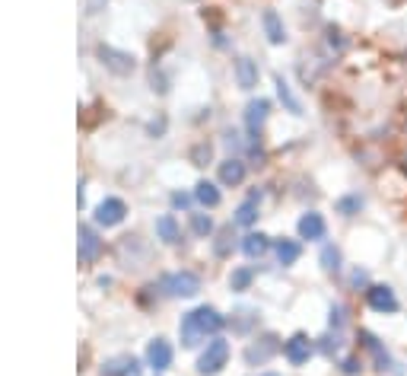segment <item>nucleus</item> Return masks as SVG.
<instances>
[{
    "mask_svg": "<svg viewBox=\"0 0 407 376\" xmlns=\"http://www.w3.org/2000/svg\"><path fill=\"white\" fill-rule=\"evenodd\" d=\"M220 328H223V316L216 313V309L198 307V309H191V313L181 319V325H179L181 344H185V348H194V344H200L207 335H216Z\"/></svg>",
    "mask_w": 407,
    "mask_h": 376,
    "instance_id": "1",
    "label": "nucleus"
},
{
    "mask_svg": "<svg viewBox=\"0 0 407 376\" xmlns=\"http://www.w3.org/2000/svg\"><path fill=\"white\" fill-rule=\"evenodd\" d=\"M226 361H229V342H223V338H214V342L207 344V351L200 354L198 373L214 376V373H220V370L226 367Z\"/></svg>",
    "mask_w": 407,
    "mask_h": 376,
    "instance_id": "2",
    "label": "nucleus"
},
{
    "mask_svg": "<svg viewBox=\"0 0 407 376\" xmlns=\"http://www.w3.org/2000/svg\"><path fill=\"white\" fill-rule=\"evenodd\" d=\"M277 351H280V338H277V335H261L258 342H251L249 348H245V363H249V367H261V363H268Z\"/></svg>",
    "mask_w": 407,
    "mask_h": 376,
    "instance_id": "3",
    "label": "nucleus"
},
{
    "mask_svg": "<svg viewBox=\"0 0 407 376\" xmlns=\"http://www.w3.org/2000/svg\"><path fill=\"white\" fill-rule=\"evenodd\" d=\"M163 290H166L169 297H194V293L200 290V278L191 271H175V274H169V278H163Z\"/></svg>",
    "mask_w": 407,
    "mask_h": 376,
    "instance_id": "4",
    "label": "nucleus"
},
{
    "mask_svg": "<svg viewBox=\"0 0 407 376\" xmlns=\"http://www.w3.org/2000/svg\"><path fill=\"white\" fill-rule=\"evenodd\" d=\"M366 303L375 309V313H398V297L388 284H375L366 290Z\"/></svg>",
    "mask_w": 407,
    "mask_h": 376,
    "instance_id": "5",
    "label": "nucleus"
},
{
    "mask_svg": "<svg viewBox=\"0 0 407 376\" xmlns=\"http://www.w3.org/2000/svg\"><path fill=\"white\" fill-rule=\"evenodd\" d=\"M99 58H102V64L111 70V74H121V77H125V74L134 70V58L127 55V51H118V48L102 45V48H99Z\"/></svg>",
    "mask_w": 407,
    "mask_h": 376,
    "instance_id": "6",
    "label": "nucleus"
},
{
    "mask_svg": "<svg viewBox=\"0 0 407 376\" xmlns=\"http://www.w3.org/2000/svg\"><path fill=\"white\" fill-rule=\"evenodd\" d=\"M127 214L125 201L121 198H105L102 204L96 208V223H102V227H115V223H121Z\"/></svg>",
    "mask_w": 407,
    "mask_h": 376,
    "instance_id": "7",
    "label": "nucleus"
},
{
    "mask_svg": "<svg viewBox=\"0 0 407 376\" xmlns=\"http://www.w3.org/2000/svg\"><path fill=\"white\" fill-rule=\"evenodd\" d=\"M359 348H366L369 354H373L375 370H392V367H394V363H392V354H388V351L382 348L379 338H375L373 332H359Z\"/></svg>",
    "mask_w": 407,
    "mask_h": 376,
    "instance_id": "8",
    "label": "nucleus"
},
{
    "mask_svg": "<svg viewBox=\"0 0 407 376\" xmlns=\"http://www.w3.org/2000/svg\"><path fill=\"white\" fill-rule=\"evenodd\" d=\"M283 354H287V361H290L293 367H303V363L312 357V342L305 338V335H293L290 342L283 344Z\"/></svg>",
    "mask_w": 407,
    "mask_h": 376,
    "instance_id": "9",
    "label": "nucleus"
},
{
    "mask_svg": "<svg viewBox=\"0 0 407 376\" xmlns=\"http://www.w3.org/2000/svg\"><path fill=\"white\" fill-rule=\"evenodd\" d=\"M99 255H102V239L90 227H83L80 230V265H92Z\"/></svg>",
    "mask_w": 407,
    "mask_h": 376,
    "instance_id": "10",
    "label": "nucleus"
},
{
    "mask_svg": "<svg viewBox=\"0 0 407 376\" xmlns=\"http://www.w3.org/2000/svg\"><path fill=\"white\" fill-rule=\"evenodd\" d=\"M268 109H270L268 99H255V102H249V109H245V125H249L251 137L261 134V125H264V119H268Z\"/></svg>",
    "mask_w": 407,
    "mask_h": 376,
    "instance_id": "11",
    "label": "nucleus"
},
{
    "mask_svg": "<svg viewBox=\"0 0 407 376\" xmlns=\"http://www.w3.org/2000/svg\"><path fill=\"white\" fill-rule=\"evenodd\" d=\"M137 361L131 354H121V357H111V361L102 363V376H134L137 373Z\"/></svg>",
    "mask_w": 407,
    "mask_h": 376,
    "instance_id": "12",
    "label": "nucleus"
},
{
    "mask_svg": "<svg viewBox=\"0 0 407 376\" xmlns=\"http://www.w3.org/2000/svg\"><path fill=\"white\" fill-rule=\"evenodd\" d=\"M146 361H150L153 370H166L169 363H172V348H169L166 338H156V342L150 344V351H146Z\"/></svg>",
    "mask_w": 407,
    "mask_h": 376,
    "instance_id": "13",
    "label": "nucleus"
},
{
    "mask_svg": "<svg viewBox=\"0 0 407 376\" xmlns=\"http://www.w3.org/2000/svg\"><path fill=\"white\" fill-rule=\"evenodd\" d=\"M235 80H239L242 90H255L258 86V64L251 58H239L235 61Z\"/></svg>",
    "mask_w": 407,
    "mask_h": 376,
    "instance_id": "14",
    "label": "nucleus"
},
{
    "mask_svg": "<svg viewBox=\"0 0 407 376\" xmlns=\"http://www.w3.org/2000/svg\"><path fill=\"white\" fill-rule=\"evenodd\" d=\"M299 236L303 239H322L324 236V217L309 210V214L299 217Z\"/></svg>",
    "mask_w": 407,
    "mask_h": 376,
    "instance_id": "15",
    "label": "nucleus"
},
{
    "mask_svg": "<svg viewBox=\"0 0 407 376\" xmlns=\"http://www.w3.org/2000/svg\"><path fill=\"white\" fill-rule=\"evenodd\" d=\"M242 179H245V163L235 160V156H229L226 163H220V182L223 185H242Z\"/></svg>",
    "mask_w": 407,
    "mask_h": 376,
    "instance_id": "16",
    "label": "nucleus"
},
{
    "mask_svg": "<svg viewBox=\"0 0 407 376\" xmlns=\"http://www.w3.org/2000/svg\"><path fill=\"white\" fill-rule=\"evenodd\" d=\"M156 233H159V239H163V243H169V246L181 243V230H179V223H175L172 214L159 217V220H156Z\"/></svg>",
    "mask_w": 407,
    "mask_h": 376,
    "instance_id": "17",
    "label": "nucleus"
},
{
    "mask_svg": "<svg viewBox=\"0 0 407 376\" xmlns=\"http://www.w3.org/2000/svg\"><path fill=\"white\" fill-rule=\"evenodd\" d=\"M261 22H264V32H268V39H270L274 45H283V42H287V29H283L280 16H277L274 10H264Z\"/></svg>",
    "mask_w": 407,
    "mask_h": 376,
    "instance_id": "18",
    "label": "nucleus"
},
{
    "mask_svg": "<svg viewBox=\"0 0 407 376\" xmlns=\"http://www.w3.org/2000/svg\"><path fill=\"white\" fill-rule=\"evenodd\" d=\"M268 249H270V239L264 233H249V236L242 239V252L249 258H261Z\"/></svg>",
    "mask_w": 407,
    "mask_h": 376,
    "instance_id": "19",
    "label": "nucleus"
},
{
    "mask_svg": "<svg viewBox=\"0 0 407 376\" xmlns=\"http://www.w3.org/2000/svg\"><path fill=\"white\" fill-rule=\"evenodd\" d=\"M277 96H280V102L287 105V112H293V115H303V102H299V99L293 96L290 83H287L283 77H277Z\"/></svg>",
    "mask_w": 407,
    "mask_h": 376,
    "instance_id": "20",
    "label": "nucleus"
},
{
    "mask_svg": "<svg viewBox=\"0 0 407 376\" xmlns=\"http://www.w3.org/2000/svg\"><path fill=\"white\" fill-rule=\"evenodd\" d=\"M194 198H198L204 208H216V204H220V192H216V185H210V182H198Z\"/></svg>",
    "mask_w": 407,
    "mask_h": 376,
    "instance_id": "21",
    "label": "nucleus"
},
{
    "mask_svg": "<svg viewBox=\"0 0 407 376\" xmlns=\"http://www.w3.org/2000/svg\"><path fill=\"white\" fill-rule=\"evenodd\" d=\"M299 258V243H293V239H280L277 243V262L280 265H293Z\"/></svg>",
    "mask_w": 407,
    "mask_h": 376,
    "instance_id": "22",
    "label": "nucleus"
},
{
    "mask_svg": "<svg viewBox=\"0 0 407 376\" xmlns=\"http://www.w3.org/2000/svg\"><path fill=\"white\" fill-rule=\"evenodd\" d=\"M322 268L328 274L340 271V249H338V246H324V249H322Z\"/></svg>",
    "mask_w": 407,
    "mask_h": 376,
    "instance_id": "23",
    "label": "nucleus"
},
{
    "mask_svg": "<svg viewBox=\"0 0 407 376\" xmlns=\"http://www.w3.org/2000/svg\"><path fill=\"white\" fill-rule=\"evenodd\" d=\"M255 220H258V198H251V201H245L235 210V223H239V227H251Z\"/></svg>",
    "mask_w": 407,
    "mask_h": 376,
    "instance_id": "24",
    "label": "nucleus"
},
{
    "mask_svg": "<svg viewBox=\"0 0 407 376\" xmlns=\"http://www.w3.org/2000/svg\"><path fill=\"white\" fill-rule=\"evenodd\" d=\"M214 252H216V255H220V258H226L229 252H233V227H223V230L216 233Z\"/></svg>",
    "mask_w": 407,
    "mask_h": 376,
    "instance_id": "25",
    "label": "nucleus"
},
{
    "mask_svg": "<svg viewBox=\"0 0 407 376\" xmlns=\"http://www.w3.org/2000/svg\"><path fill=\"white\" fill-rule=\"evenodd\" d=\"M334 208H338V214L353 217V214H359V210H363V198H359V195H347V198H340Z\"/></svg>",
    "mask_w": 407,
    "mask_h": 376,
    "instance_id": "26",
    "label": "nucleus"
},
{
    "mask_svg": "<svg viewBox=\"0 0 407 376\" xmlns=\"http://www.w3.org/2000/svg\"><path fill=\"white\" fill-rule=\"evenodd\" d=\"M191 230L198 233V236H210V230H214V220H210L207 214H194L191 217Z\"/></svg>",
    "mask_w": 407,
    "mask_h": 376,
    "instance_id": "27",
    "label": "nucleus"
},
{
    "mask_svg": "<svg viewBox=\"0 0 407 376\" xmlns=\"http://www.w3.org/2000/svg\"><path fill=\"white\" fill-rule=\"evenodd\" d=\"M340 344H344V338H340V332H328V335H324V338H322V351H324V354H328V357H334V354H338V351H340Z\"/></svg>",
    "mask_w": 407,
    "mask_h": 376,
    "instance_id": "28",
    "label": "nucleus"
},
{
    "mask_svg": "<svg viewBox=\"0 0 407 376\" xmlns=\"http://www.w3.org/2000/svg\"><path fill=\"white\" fill-rule=\"evenodd\" d=\"M249 284H251L249 268H239V271H233V278H229V287H233V290H245Z\"/></svg>",
    "mask_w": 407,
    "mask_h": 376,
    "instance_id": "29",
    "label": "nucleus"
},
{
    "mask_svg": "<svg viewBox=\"0 0 407 376\" xmlns=\"http://www.w3.org/2000/svg\"><path fill=\"white\" fill-rule=\"evenodd\" d=\"M328 45H331L334 51H344L347 48V39H344V32H340V29H328Z\"/></svg>",
    "mask_w": 407,
    "mask_h": 376,
    "instance_id": "30",
    "label": "nucleus"
},
{
    "mask_svg": "<svg viewBox=\"0 0 407 376\" xmlns=\"http://www.w3.org/2000/svg\"><path fill=\"white\" fill-rule=\"evenodd\" d=\"M239 316H242V319H235V322H233L235 332H249V325L255 322V313H251V309H239Z\"/></svg>",
    "mask_w": 407,
    "mask_h": 376,
    "instance_id": "31",
    "label": "nucleus"
},
{
    "mask_svg": "<svg viewBox=\"0 0 407 376\" xmlns=\"http://www.w3.org/2000/svg\"><path fill=\"white\" fill-rule=\"evenodd\" d=\"M344 319H347V309L340 307V303H334V307H331V328H334V332H340Z\"/></svg>",
    "mask_w": 407,
    "mask_h": 376,
    "instance_id": "32",
    "label": "nucleus"
},
{
    "mask_svg": "<svg viewBox=\"0 0 407 376\" xmlns=\"http://www.w3.org/2000/svg\"><path fill=\"white\" fill-rule=\"evenodd\" d=\"M191 160L198 163V166H204V163L210 160V144H200V147H194V154H191Z\"/></svg>",
    "mask_w": 407,
    "mask_h": 376,
    "instance_id": "33",
    "label": "nucleus"
},
{
    "mask_svg": "<svg viewBox=\"0 0 407 376\" xmlns=\"http://www.w3.org/2000/svg\"><path fill=\"white\" fill-rule=\"evenodd\" d=\"M359 370H363V361H359V357H347V361H344V373L347 376H357Z\"/></svg>",
    "mask_w": 407,
    "mask_h": 376,
    "instance_id": "34",
    "label": "nucleus"
},
{
    "mask_svg": "<svg viewBox=\"0 0 407 376\" xmlns=\"http://www.w3.org/2000/svg\"><path fill=\"white\" fill-rule=\"evenodd\" d=\"M366 281H369V274H366L363 268H357V271H353V278H350V284H353V287H363Z\"/></svg>",
    "mask_w": 407,
    "mask_h": 376,
    "instance_id": "35",
    "label": "nucleus"
},
{
    "mask_svg": "<svg viewBox=\"0 0 407 376\" xmlns=\"http://www.w3.org/2000/svg\"><path fill=\"white\" fill-rule=\"evenodd\" d=\"M172 204L175 208H188V195H172Z\"/></svg>",
    "mask_w": 407,
    "mask_h": 376,
    "instance_id": "36",
    "label": "nucleus"
},
{
    "mask_svg": "<svg viewBox=\"0 0 407 376\" xmlns=\"http://www.w3.org/2000/svg\"><path fill=\"white\" fill-rule=\"evenodd\" d=\"M261 376H277V373H261Z\"/></svg>",
    "mask_w": 407,
    "mask_h": 376,
    "instance_id": "37",
    "label": "nucleus"
}]
</instances>
